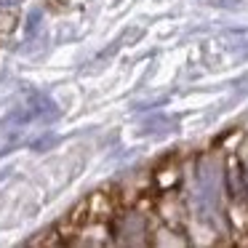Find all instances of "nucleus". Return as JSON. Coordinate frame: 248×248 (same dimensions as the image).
Here are the masks:
<instances>
[{"label":"nucleus","mask_w":248,"mask_h":248,"mask_svg":"<svg viewBox=\"0 0 248 248\" xmlns=\"http://www.w3.org/2000/svg\"><path fill=\"white\" fill-rule=\"evenodd\" d=\"M19 0H0V6H16Z\"/></svg>","instance_id":"f257e3e1"}]
</instances>
